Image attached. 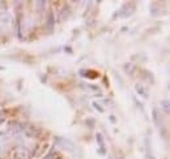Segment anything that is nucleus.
Here are the masks:
<instances>
[{
  "label": "nucleus",
  "instance_id": "obj_9",
  "mask_svg": "<svg viewBox=\"0 0 170 159\" xmlns=\"http://www.w3.org/2000/svg\"><path fill=\"white\" fill-rule=\"evenodd\" d=\"M93 107L96 108V110L98 111V112H103V107H102V106H99L97 102H93Z\"/></svg>",
  "mask_w": 170,
  "mask_h": 159
},
{
  "label": "nucleus",
  "instance_id": "obj_1",
  "mask_svg": "<svg viewBox=\"0 0 170 159\" xmlns=\"http://www.w3.org/2000/svg\"><path fill=\"white\" fill-rule=\"evenodd\" d=\"M133 11H135V4L127 3L119 9V11H116L115 13H114V18H118V16H120L122 18H127L128 16H131V14L133 13Z\"/></svg>",
  "mask_w": 170,
  "mask_h": 159
},
{
  "label": "nucleus",
  "instance_id": "obj_10",
  "mask_svg": "<svg viewBox=\"0 0 170 159\" xmlns=\"http://www.w3.org/2000/svg\"><path fill=\"white\" fill-rule=\"evenodd\" d=\"M131 67H133L131 63H127V64H124V72H127V73H131Z\"/></svg>",
  "mask_w": 170,
  "mask_h": 159
},
{
  "label": "nucleus",
  "instance_id": "obj_2",
  "mask_svg": "<svg viewBox=\"0 0 170 159\" xmlns=\"http://www.w3.org/2000/svg\"><path fill=\"white\" fill-rule=\"evenodd\" d=\"M55 144H56L60 149H64V150H68V151L76 150V146H75L73 142L67 139V138H63V137H55Z\"/></svg>",
  "mask_w": 170,
  "mask_h": 159
},
{
  "label": "nucleus",
  "instance_id": "obj_11",
  "mask_svg": "<svg viewBox=\"0 0 170 159\" xmlns=\"http://www.w3.org/2000/svg\"><path fill=\"white\" fill-rule=\"evenodd\" d=\"M54 155H55V153H54V151H51V153L47 154V155H46L43 159H52V158H54Z\"/></svg>",
  "mask_w": 170,
  "mask_h": 159
},
{
  "label": "nucleus",
  "instance_id": "obj_3",
  "mask_svg": "<svg viewBox=\"0 0 170 159\" xmlns=\"http://www.w3.org/2000/svg\"><path fill=\"white\" fill-rule=\"evenodd\" d=\"M135 90H136V93L139 94L140 97H143L144 99H148L149 98V93H148V90L145 89V86L143 85L141 82H137L135 85Z\"/></svg>",
  "mask_w": 170,
  "mask_h": 159
},
{
  "label": "nucleus",
  "instance_id": "obj_4",
  "mask_svg": "<svg viewBox=\"0 0 170 159\" xmlns=\"http://www.w3.org/2000/svg\"><path fill=\"white\" fill-rule=\"evenodd\" d=\"M152 119L154 121V125L157 128H161V124H162V119H161V112L157 110L156 107L152 110Z\"/></svg>",
  "mask_w": 170,
  "mask_h": 159
},
{
  "label": "nucleus",
  "instance_id": "obj_5",
  "mask_svg": "<svg viewBox=\"0 0 170 159\" xmlns=\"http://www.w3.org/2000/svg\"><path fill=\"white\" fill-rule=\"evenodd\" d=\"M96 141H97V144H98V146H99V149H98L99 154L105 155V154H106V146H105V142H103V137H102L101 133H96Z\"/></svg>",
  "mask_w": 170,
  "mask_h": 159
},
{
  "label": "nucleus",
  "instance_id": "obj_6",
  "mask_svg": "<svg viewBox=\"0 0 170 159\" xmlns=\"http://www.w3.org/2000/svg\"><path fill=\"white\" fill-rule=\"evenodd\" d=\"M79 73H80V76L84 77V78H90V77H92V78H96V77L98 76L96 72H89V71L88 72H86V71H80Z\"/></svg>",
  "mask_w": 170,
  "mask_h": 159
},
{
  "label": "nucleus",
  "instance_id": "obj_8",
  "mask_svg": "<svg viewBox=\"0 0 170 159\" xmlns=\"http://www.w3.org/2000/svg\"><path fill=\"white\" fill-rule=\"evenodd\" d=\"M47 26H48V29H50V30H52V28H54V16H52V13H50V16H48Z\"/></svg>",
  "mask_w": 170,
  "mask_h": 159
},
{
  "label": "nucleus",
  "instance_id": "obj_12",
  "mask_svg": "<svg viewBox=\"0 0 170 159\" xmlns=\"http://www.w3.org/2000/svg\"><path fill=\"white\" fill-rule=\"evenodd\" d=\"M110 121L111 123H116V119H115V116H114V115H110Z\"/></svg>",
  "mask_w": 170,
  "mask_h": 159
},
{
  "label": "nucleus",
  "instance_id": "obj_7",
  "mask_svg": "<svg viewBox=\"0 0 170 159\" xmlns=\"http://www.w3.org/2000/svg\"><path fill=\"white\" fill-rule=\"evenodd\" d=\"M161 107H162V110H164L166 114H169V111H170L169 100H167V99H162V100H161Z\"/></svg>",
  "mask_w": 170,
  "mask_h": 159
}]
</instances>
